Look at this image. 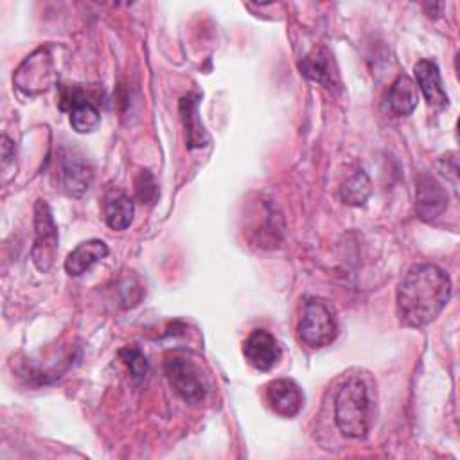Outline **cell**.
<instances>
[{
	"label": "cell",
	"instance_id": "cell-1",
	"mask_svg": "<svg viewBox=\"0 0 460 460\" xmlns=\"http://www.w3.org/2000/svg\"><path fill=\"white\" fill-rule=\"evenodd\" d=\"M451 296V280L435 264L411 266L395 291L399 322L406 327H422L433 322Z\"/></svg>",
	"mask_w": 460,
	"mask_h": 460
},
{
	"label": "cell",
	"instance_id": "cell-2",
	"mask_svg": "<svg viewBox=\"0 0 460 460\" xmlns=\"http://www.w3.org/2000/svg\"><path fill=\"white\" fill-rule=\"evenodd\" d=\"M372 402L367 385L359 377L347 379L334 399V422L347 438L367 437L372 426Z\"/></svg>",
	"mask_w": 460,
	"mask_h": 460
},
{
	"label": "cell",
	"instance_id": "cell-3",
	"mask_svg": "<svg viewBox=\"0 0 460 460\" xmlns=\"http://www.w3.org/2000/svg\"><path fill=\"white\" fill-rule=\"evenodd\" d=\"M54 45H43L29 54L14 70V86L29 97L45 93L58 81Z\"/></svg>",
	"mask_w": 460,
	"mask_h": 460
},
{
	"label": "cell",
	"instance_id": "cell-4",
	"mask_svg": "<svg viewBox=\"0 0 460 460\" xmlns=\"http://www.w3.org/2000/svg\"><path fill=\"white\" fill-rule=\"evenodd\" d=\"M164 370L171 386L183 401L198 404L207 397L210 390L208 379L201 368L187 356L169 354L164 361Z\"/></svg>",
	"mask_w": 460,
	"mask_h": 460
},
{
	"label": "cell",
	"instance_id": "cell-5",
	"mask_svg": "<svg viewBox=\"0 0 460 460\" xmlns=\"http://www.w3.org/2000/svg\"><path fill=\"white\" fill-rule=\"evenodd\" d=\"M338 336V323L331 307L320 298H307L298 322V338L302 343L320 349L331 345Z\"/></svg>",
	"mask_w": 460,
	"mask_h": 460
},
{
	"label": "cell",
	"instance_id": "cell-6",
	"mask_svg": "<svg viewBox=\"0 0 460 460\" xmlns=\"http://www.w3.org/2000/svg\"><path fill=\"white\" fill-rule=\"evenodd\" d=\"M59 234L54 221L52 210L45 199H36L34 203V244L31 250V259L38 271L47 273L58 255Z\"/></svg>",
	"mask_w": 460,
	"mask_h": 460
},
{
	"label": "cell",
	"instance_id": "cell-7",
	"mask_svg": "<svg viewBox=\"0 0 460 460\" xmlns=\"http://www.w3.org/2000/svg\"><path fill=\"white\" fill-rule=\"evenodd\" d=\"M61 110L70 113V124L77 133H92L101 124L99 108L77 86L61 90Z\"/></svg>",
	"mask_w": 460,
	"mask_h": 460
},
{
	"label": "cell",
	"instance_id": "cell-8",
	"mask_svg": "<svg viewBox=\"0 0 460 460\" xmlns=\"http://www.w3.org/2000/svg\"><path fill=\"white\" fill-rule=\"evenodd\" d=\"M243 354H244V359L255 370L268 372L280 363L282 347L271 332L264 329H255L244 340Z\"/></svg>",
	"mask_w": 460,
	"mask_h": 460
},
{
	"label": "cell",
	"instance_id": "cell-9",
	"mask_svg": "<svg viewBox=\"0 0 460 460\" xmlns=\"http://www.w3.org/2000/svg\"><path fill=\"white\" fill-rule=\"evenodd\" d=\"M93 171L83 156H77L74 153H63L59 158V183L61 189L72 196L81 198L92 185Z\"/></svg>",
	"mask_w": 460,
	"mask_h": 460
},
{
	"label": "cell",
	"instance_id": "cell-10",
	"mask_svg": "<svg viewBox=\"0 0 460 460\" xmlns=\"http://www.w3.org/2000/svg\"><path fill=\"white\" fill-rule=\"evenodd\" d=\"M266 402L280 417H295L304 406V392L293 379H275L266 385Z\"/></svg>",
	"mask_w": 460,
	"mask_h": 460
},
{
	"label": "cell",
	"instance_id": "cell-11",
	"mask_svg": "<svg viewBox=\"0 0 460 460\" xmlns=\"http://www.w3.org/2000/svg\"><path fill=\"white\" fill-rule=\"evenodd\" d=\"M447 207V194L442 185L428 174H420L417 180V216L424 221L437 219Z\"/></svg>",
	"mask_w": 460,
	"mask_h": 460
},
{
	"label": "cell",
	"instance_id": "cell-12",
	"mask_svg": "<svg viewBox=\"0 0 460 460\" xmlns=\"http://www.w3.org/2000/svg\"><path fill=\"white\" fill-rule=\"evenodd\" d=\"M415 81L420 88L426 102L433 108H446L449 104V97L442 86L440 70L435 61L420 59L415 63Z\"/></svg>",
	"mask_w": 460,
	"mask_h": 460
},
{
	"label": "cell",
	"instance_id": "cell-13",
	"mask_svg": "<svg viewBox=\"0 0 460 460\" xmlns=\"http://www.w3.org/2000/svg\"><path fill=\"white\" fill-rule=\"evenodd\" d=\"M417 102L419 92L415 81L406 74H399L388 88V93L385 97V108L395 117H406L417 108Z\"/></svg>",
	"mask_w": 460,
	"mask_h": 460
},
{
	"label": "cell",
	"instance_id": "cell-14",
	"mask_svg": "<svg viewBox=\"0 0 460 460\" xmlns=\"http://www.w3.org/2000/svg\"><path fill=\"white\" fill-rule=\"evenodd\" d=\"M110 253L108 244L101 239H88L77 244L68 257L65 259V270L72 277H79L86 273L95 262L102 261Z\"/></svg>",
	"mask_w": 460,
	"mask_h": 460
},
{
	"label": "cell",
	"instance_id": "cell-15",
	"mask_svg": "<svg viewBox=\"0 0 460 460\" xmlns=\"http://www.w3.org/2000/svg\"><path fill=\"white\" fill-rule=\"evenodd\" d=\"M180 115L187 135V147L198 149L208 144V135L199 119V95L189 93L180 99Z\"/></svg>",
	"mask_w": 460,
	"mask_h": 460
},
{
	"label": "cell",
	"instance_id": "cell-16",
	"mask_svg": "<svg viewBox=\"0 0 460 460\" xmlns=\"http://www.w3.org/2000/svg\"><path fill=\"white\" fill-rule=\"evenodd\" d=\"M102 212H104V221L111 230H126L135 214V203L133 199L120 189H111L104 196L102 203Z\"/></svg>",
	"mask_w": 460,
	"mask_h": 460
},
{
	"label": "cell",
	"instance_id": "cell-17",
	"mask_svg": "<svg viewBox=\"0 0 460 460\" xmlns=\"http://www.w3.org/2000/svg\"><path fill=\"white\" fill-rule=\"evenodd\" d=\"M300 70L302 74L314 81L323 84L325 88H331L338 81L336 68L332 65V59L325 49H314L311 50L302 61H300Z\"/></svg>",
	"mask_w": 460,
	"mask_h": 460
},
{
	"label": "cell",
	"instance_id": "cell-18",
	"mask_svg": "<svg viewBox=\"0 0 460 460\" xmlns=\"http://www.w3.org/2000/svg\"><path fill=\"white\" fill-rule=\"evenodd\" d=\"M370 192H372V189H370V180H368L367 172L365 171H358L354 176H350L343 183V187L340 190V198L347 205L359 207V205H363L368 199Z\"/></svg>",
	"mask_w": 460,
	"mask_h": 460
},
{
	"label": "cell",
	"instance_id": "cell-19",
	"mask_svg": "<svg viewBox=\"0 0 460 460\" xmlns=\"http://www.w3.org/2000/svg\"><path fill=\"white\" fill-rule=\"evenodd\" d=\"M119 354H120L122 361L128 365L133 381L135 383H142L146 374H147V359L140 352V349H137V347H124V349H120Z\"/></svg>",
	"mask_w": 460,
	"mask_h": 460
},
{
	"label": "cell",
	"instance_id": "cell-20",
	"mask_svg": "<svg viewBox=\"0 0 460 460\" xmlns=\"http://www.w3.org/2000/svg\"><path fill=\"white\" fill-rule=\"evenodd\" d=\"M137 194L146 203H153V199L156 198L158 187H156V181H155V178L149 171H142L138 174V178H137Z\"/></svg>",
	"mask_w": 460,
	"mask_h": 460
}]
</instances>
